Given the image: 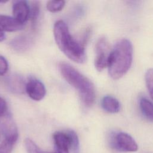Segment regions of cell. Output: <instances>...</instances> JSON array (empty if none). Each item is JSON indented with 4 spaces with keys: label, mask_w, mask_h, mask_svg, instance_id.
Segmentation results:
<instances>
[{
    "label": "cell",
    "mask_w": 153,
    "mask_h": 153,
    "mask_svg": "<svg viewBox=\"0 0 153 153\" xmlns=\"http://www.w3.org/2000/svg\"><path fill=\"white\" fill-rule=\"evenodd\" d=\"M53 35L59 48L69 59L78 63H82L85 61V45L72 37L67 25L63 21L58 20L54 23Z\"/></svg>",
    "instance_id": "obj_1"
},
{
    "label": "cell",
    "mask_w": 153,
    "mask_h": 153,
    "mask_svg": "<svg viewBox=\"0 0 153 153\" xmlns=\"http://www.w3.org/2000/svg\"><path fill=\"white\" fill-rule=\"evenodd\" d=\"M133 60V46L127 39L117 41L111 50L107 68L109 76L114 79L123 76L130 69Z\"/></svg>",
    "instance_id": "obj_2"
},
{
    "label": "cell",
    "mask_w": 153,
    "mask_h": 153,
    "mask_svg": "<svg viewBox=\"0 0 153 153\" xmlns=\"http://www.w3.org/2000/svg\"><path fill=\"white\" fill-rule=\"evenodd\" d=\"M59 70L65 79L78 91L83 104L86 107L91 106L96 99V90L93 82L67 63H60Z\"/></svg>",
    "instance_id": "obj_3"
},
{
    "label": "cell",
    "mask_w": 153,
    "mask_h": 153,
    "mask_svg": "<svg viewBox=\"0 0 153 153\" xmlns=\"http://www.w3.org/2000/svg\"><path fill=\"white\" fill-rule=\"evenodd\" d=\"M109 142L112 149L119 151L134 152L138 149L137 144L134 139L124 132L111 133Z\"/></svg>",
    "instance_id": "obj_4"
},
{
    "label": "cell",
    "mask_w": 153,
    "mask_h": 153,
    "mask_svg": "<svg viewBox=\"0 0 153 153\" xmlns=\"http://www.w3.org/2000/svg\"><path fill=\"white\" fill-rule=\"evenodd\" d=\"M109 45L105 37H101L96 45L94 66L97 71H102L108 66V58L111 53Z\"/></svg>",
    "instance_id": "obj_5"
},
{
    "label": "cell",
    "mask_w": 153,
    "mask_h": 153,
    "mask_svg": "<svg viewBox=\"0 0 153 153\" xmlns=\"http://www.w3.org/2000/svg\"><path fill=\"white\" fill-rule=\"evenodd\" d=\"M54 145V153H69L71 148V136L70 130L56 131L53 135Z\"/></svg>",
    "instance_id": "obj_6"
},
{
    "label": "cell",
    "mask_w": 153,
    "mask_h": 153,
    "mask_svg": "<svg viewBox=\"0 0 153 153\" xmlns=\"http://www.w3.org/2000/svg\"><path fill=\"white\" fill-rule=\"evenodd\" d=\"M25 91L30 99L36 101L42 100L46 94V89L44 84L35 78L30 79L26 82Z\"/></svg>",
    "instance_id": "obj_7"
},
{
    "label": "cell",
    "mask_w": 153,
    "mask_h": 153,
    "mask_svg": "<svg viewBox=\"0 0 153 153\" xmlns=\"http://www.w3.org/2000/svg\"><path fill=\"white\" fill-rule=\"evenodd\" d=\"M0 130L5 139H18L17 128L10 114H5L0 117Z\"/></svg>",
    "instance_id": "obj_8"
},
{
    "label": "cell",
    "mask_w": 153,
    "mask_h": 153,
    "mask_svg": "<svg viewBox=\"0 0 153 153\" xmlns=\"http://www.w3.org/2000/svg\"><path fill=\"white\" fill-rule=\"evenodd\" d=\"M13 17L20 23L25 25L30 15V6L26 1H16L13 5Z\"/></svg>",
    "instance_id": "obj_9"
},
{
    "label": "cell",
    "mask_w": 153,
    "mask_h": 153,
    "mask_svg": "<svg viewBox=\"0 0 153 153\" xmlns=\"http://www.w3.org/2000/svg\"><path fill=\"white\" fill-rule=\"evenodd\" d=\"M24 25L20 23L14 17L5 15H0V30L2 32L20 30L24 27Z\"/></svg>",
    "instance_id": "obj_10"
},
{
    "label": "cell",
    "mask_w": 153,
    "mask_h": 153,
    "mask_svg": "<svg viewBox=\"0 0 153 153\" xmlns=\"http://www.w3.org/2000/svg\"><path fill=\"white\" fill-rule=\"evenodd\" d=\"M7 85L8 88L14 93H22L25 91L26 84L22 77L18 75H11L7 79Z\"/></svg>",
    "instance_id": "obj_11"
},
{
    "label": "cell",
    "mask_w": 153,
    "mask_h": 153,
    "mask_svg": "<svg viewBox=\"0 0 153 153\" xmlns=\"http://www.w3.org/2000/svg\"><path fill=\"white\" fill-rule=\"evenodd\" d=\"M102 108L109 113H117L120 110V103L114 97L109 95L105 96L101 100Z\"/></svg>",
    "instance_id": "obj_12"
},
{
    "label": "cell",
    "mask_w": 153,
    "mask_h": 153,
    "mask_svg": "<svg viewBox=\"0 0 153 153\" xmlns=\"http://www.w3.org/2000/svg\"><path fill=\"white\" fill-rule=\"evenodd\" d=\"M31 42L30 38L22 35L13 39L10 44L11 47L16 51L24 52L30 47Z\"/></svg>",
    "instance_id": "obj_13"
},
{
    "label": "cell",
    "mask_w": 153,
    "mask_h": 153,
    "mask_svg": "<svg viewBox=\"0 0 153 153\" xmlns=\"http://www.w3.org/2000/svg\"><path fill=\"white\" fill-rule=\"evenodd\" d=\"M139 107L142 114L153 122V103L148 99L142 97L139 100Z\"/></svg>",
    "instance_id": "obj_14"
},
{
    "label": "cell",
    "mask_w": 153,
    "mask_h": 153,
    "mask_svg": "<svg viewBox=\"0 0 153 153\" xmlns=\"http://www.w3.org/2000/svg\"><path fill=\"white\" fill-rule=\"evenodd\" d=\"M30 6V15L29 18L30 19L31 27L33 30L35 29L38 19L39 16L40 12V5L38 1H32Z\"/></svg>",
    "instance_id": "obj_15"
},
{
    "label": "cell",
    "mask_w": 153,
    "mask_h": 153,
    "mask_svg": "<svg viewBox=\"0 0 153 153\" xmlns=\"http://www.w3.org/2000/svg\"><path fill=\"white\" fill-rule=\"evenodd\" d=\"M65 5V1H48L47 3V9L51 13L61 11Z\"/></svg>",
    "instance_id": "obj_16"
},
{
    "label": "cell",
    "mask_w": 153,
    "mask_h": 153,
    "mask_svg": "<svg viewBox=\"0 0 153 153\" xmlns=\"http://www.w3.org/2000/svg\"><path fill=\"white\" fill-rule=\"evenodd\" d=\"M17 139H4L0 144V153H11Z\"/></svg>",
    "instance_id": "obj_17"
},
{
    "label": "cell",
    "mask_w": 153,
    "mask_h": 153,
    "mask_svg": "<svg viewBox=\"0 0 153 153\" xmlns=\"http://www.w3.org/2000/svg\"><path fill=\"white\" fill-rule=\"evenodd\" d=\"M25 145L27 153H54L53 152L41 150L31 139L27 138L25 140Z\"/></svg>",
    "instance_id": "obj_18"
},
{
    "label": "cell",
    "mask_w": 153,
    "mask_h": 153,
    "mask_svg": "<svg viewBox=\"0 0 153 153\" xmlns=\"http://www.w3.org/2000/svg\"><path fill=\"white\" fill-rule=\"evenodd\" d=\"M145 79L149 95L153 100V68L149 69L146 72Z\"/></svg>",
    "instance_id": "obj_19"
},
{
    "label": "cell",
    "mask_w": 153,
    "mask_h": 153,
    "mask_svg": "<svg viewBox=\"0 0 153 153\" xmlns=\"http://www.w3.org/2000/svg\"><path fill=\"white\" fill-rule=\"evenodd\" d=\"M71 136V148L74 153H78L79 151V143L77 134L73 130H70Z\"/></svg>",
    "instance_id": "obj_20"
},
{
    "label": "cell",
    "mask_w": 153,
    "mask_h": 153,
    "mask_svg": "<svg viewBox=\"0 0 153 153\" xmlns=\"http://www.w3.org/2000/svg\"><path fill=\"white\" fill-rule=\"evenodd\" d=\"M8 70V63L6 59L0 55V75H4Z\"/></svg>",
    "instance_id": "obj_21"
},
{
    "label": "cell",
    "mask_w": 153,
    "mask_h": 153,
    "mask_svg": "<svg viewBox=\"0 0 153 153\" xmlns=\"http://www.w3.org/2000/svg\"><path fill=\"white\" fill-rule=\"evenodd\" d=\"M7 109V102L4 99L0 97V117L5 114Z\"/></svg>",
    "instance_id": "obj_22"
},
{
    "label": "cell",
    "mask_w": 153,
    "mask_h": 153,
    "mask_svg": "<svg viewBox=\"0 0 153 153\" xmlns=\"http://www.w3.org/2000/svg\"><path fill=\"white\" fill-rule=\"evenodd\" d=\"M5 38V35L4 32H2V30H0V42L4 41Z\"/></svg>",
    "instance_id": "obj_23"
}]
</instances>
